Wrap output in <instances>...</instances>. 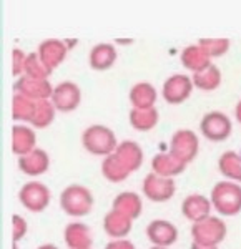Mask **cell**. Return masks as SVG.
Instances as JSON below:
<instances>
[{
	"instance_id": "cell-1",
	"label": "cell",
	"mask_w": 241,
	"mask_h": 249,
	"mask_svg": "<svg viewBox=\"0 0 241 249\" xmlns=\"http://www.w3.org/2000/svg\"><path fill=\"white\" fill-rule=\"evenodd\" d=\"M82 144L88 153L95 156H110L115 153L116 136L113 130H110L105 124H92L88 126L82 135Z\"/></svg>"
},
{
	"instance_id": "cell-2",
	"label": "cell",
	"mask_w": 241,
	"mask_h": 249,
	"mask_svg": "<svg viewBox=\"0 0 241 249\" xmlns=\"http://www.w3.org/2000/svg\"><path fill=\"white\" fill-rule=\"evenodd\" d=\"M211 204L222 216H235L241 211V186L235 181H220L211 190Z\"/></svg>"
},
{
	"instance_id": "cell-3",
	"label": "cell",
	"mask_w": 241,
	"mask_h": 249,
	"mask_svg": "<svg viewBox=\"0 0 241 249\" xmlns=\"http://www.w3.org/2000/svg\"><path fill=\"white\" fill-rule=\"evenodd\" d=\"M60 206L67 214L80 218V216H85L92 211L93 196L87 186L72 184V186H67L60 195Z\"/></svg>"
},
{
	"instance_id": "cell-4",
	"label": "cell",
	"mask_w": 241,
	"mask_h": 249,
	"mask_svg": "<svg viewBox=\"0 0 241 249\" xmlns=\"http://www.w3.org/2000/svg\"><path fill=\"white\" fill-rule=\"evenodd\" d=\"M191 234L195 243L204 244V246H218V243H222L226 236V224L223 223V219L210 216L193 224Z\"/></svg>"
},
{
	"instance_id": "cell-5",
	"label": "cell",
	"mask_w": 241,
	"mask_h": 249,
	"mask_svg": "<svg viewBox=\"0 0 241 249\" xmlns=\"http://www.w3.org/2000/svg\"><path fill=\"white\" fill-rule=\"evenodd\" d=\"M200 130L204 138L210 142H224L231 135L233 123L230 116H226L222 111H210L203 116Z\"/></svg>"
},
{
	"instance_id": "cell-6",
	"label": "cell",
	"mask_w": 241,
	"mask_h": 249,
	"mask_svg": "<svg viewBox=\"0 0 241 249\" xmlns=\"http://www.w3.org/2000/svg\"><path fill=\"white\" fill-rule=\"evenodd\" d=\"M198 146H200L198 136L193 133L191 130H178L171 136L170 153L176 156L180 161L188 164L198 155Z\"/></svg>"
},
{
	"instance_id": "cell-7",
	"label": "cell",
	"mask_w": 241,
	"mask_h": 249,
	"mask_svg": "<svg viewBox=\"0 0 241 249\" xmlns=\"http://www.w3.org/2000/svg\"><path fill=\"white\" fill-rule=\"evenodd\" d=\"M19 199L32 213L43 211L50 203V191L43 183L40 181H29L20 188Z\"/></svg>"
},
{
	"instance_id": "cell-8",
	"label": "cell",
	"mask_w": 241,
	"mask_h": 249,
	"mask_svg": "<svg viewBox=\"0 0 241 249\" xmlns=\"http://www.w3.org/2000/svg\"><path fill=\"white\" fill-rule=\"evenodd\" d=\"M50 102L54 103L57 111H62V113L74 111L82 102V90L74 82H62L54 88Z\"/></svg>"
},
{
	"instance_id": "cell-9",
	"label": "cell",
	"mask_w": 241,
	"mask_h": 249,
	"mask_svg": "<svg viewBox=\"0 0 241 249\" xmlns=\"http://www.w3.org/2000/svg\"><path fill=\"white\" fill-rule=\"evenodd\" d=\"M193 80L188 75L176 73L171 75L167 82L163 83V98L170 105H180L190 98L193 91Z\"/></svg>"
},
{
	"instance_id": "cell-10",
	"label": "cell",
	"mask_w": 241,
	"mask_h": 249,
	"mask_svg": "<svg viewBox=\"0 0 241 249\" xmlns=\"http://www.w3.org/2000/svg\"><path fill=\"white\" fill-rule=\"evenodd\" d=\"M143 193L148 199L155 203L168 201L175 195V181L173 178H163L155 173H150L143 179Z\"/></svg>"
},
{
	"instance_id": "cell-11",
	"label": "cell",
	"mask_w": 241,
	"mask_h": 249,
	"mask_svg": "<svg viewBox=\"0 0 241 249\" xmlns=\"http://www.w3.org/2000/svg\"><path fill=\"white\" fill-rule=\"evenodd\" d=\"M15 93L27 96V98L34 100V102H42V100L52 98L54 87L48 83V80H37L22 75L15 83Z\"/></svg>"
},
{
	"instance_id": "cell-12",
	"label": "cell",
	"mask_w": 241,
	"mask_h": 249,
	"mask_svg": "<svg viewBox=\"0 0 241 249\" xmlns=\"http://www.w3.org/2000/svg\"><path fill=\"white\" fill-rule=\"evenodd\" d=\"M147 236L156 248H168L178 238V231L170 221L155 219L147 226Z\"/></svg>"
},
{
	"instance_id": "cell-13",
	"label": "cell",
	"mask_w": 241,
	"mask_h": 249,
	"mask_svg": "<svg viewBox=\"0 0 241 249\" xmlns=\"http://www.w3.org/2000/svg\"><path fill=\"white\" fill-rule=\"evenodd\" d=\"M67 50L68 48L62 40L48 38V40H45V42L40 43L37 55L40 57V60L45 63V67L48 68V70H54V68H57L60 63L65 60Z\"/></svg>"
},
{
	"instance_id": "cell-14",
	"label": "cell",
	"mask_w": 241,
	"mask_h": 249,
	"mask_svg": "<svg viewBox=\"0 0 241 249\" xmlns=\"http://www.w3.org/2000/svg\"><path fill=\"white\" fill-rule=\"evenodd\" d=\"M211 206V199H206L203 195H190L183 199L182 213L185 218L193 221V224H195L210 218Z\"/></svg>"
},
{
	"instance_id": "cell-15",
	"label": "cell",
	"mask_w": 241,
	"mask_h": 249,
	"mask_svg": "<svg viewBox=\"0 0 241 249\" xmlns=\"http://www.w3.org/2000/svg\"><path fill=\"white\" fill-rule=\"evenodd\" d=\"M48 166H50V158H48L45 150H40V148H35L30 153L19 156V168L22 173L29 176H38L43 175Z\"/></svg>"
},
{
	"instance_id": "cell-16",
	"label": "cell",
	"mask_w": 241,
	"mask_h": 249,
	"mask_svg": "<svg viewBox=\"0 0 241 249\" xmlns=\"http://www.w3.org/2000/svg\"><path fill=\"white\" fill-rule=\"evenodd\" d=\"M116 160L123 164V168L131 173L136 171L143 163V151L140 148V144H136L135 142H123L116 146L115 153Z\"/></svg>"
},
{
	"instance_id": "cell-17",
	"label": "cell",
	"mask_w": 241,
	"mask_h": 249,
	"mask_svg": "<svg viewBox=\"0 0 241 249\" xmlns=\"http://www.w3.org/2000/svg\"><path fill=\"white\" fill-rule=\"evenodd\" d=\"M151 168H153L155 175L163 176V178H173V176H178L180 173L185 171L186 164L168 151V153L155 155L151 160Z\"/></svg>"
},
{
	"instance_id": "cell-18",
	"label": "cell",
	"mask_w": 241,
	"mask_h": 249,
	"mask_svg": "<svg viewBox=\"0 0 241 249\" xmlns=\"http://www.w3.org/2000/svg\"><path fill=\"white\" fill-rule=\"evenodd\" d=\"M35 131L25 124H15L12 128V151L19 156H23L35 150Z\"/></svg>"
},
{
	"instance_id": "cell-19",
	"label": "cell",
	"mask_w": 241,
	"mask_h": 249,
	"mask_svg": "<svg viewBox=\"0 0 241 249\" xmlns=\"http://www.w3.org/2000/svg\"><path fill=\"white\" fill-rule=\"evenodd\" d=\"M90 67L93 70L103 71L108 70L113 63L116 62V50L111 43H98L92 48L90 57H88Z\"/></svg>"
},
{
	"instance_id": "cell-20",
	"label": "cell",
	"mask_w": 241,
	"mask_h": 249,
	"mask_svg": "<svg viewBox=\"0 0 241 249\" xmlns=\"http://www.w3.org/2000/svg\"><path fill=\"white\" fill-rule=\"evenodd\" d=\"M182 63L193 73H198L211 65V57L200 45H190L182 52Z\"/></svg>"
},
{
	"instance_id": "cell-21",
	"label": "cell",
	"mask_w": 241,
	"mask_h": 249,
	"mask_svg": "<svg viewBox=\"0 0 241 249\" xmlns=\"http://www.w3.org/2000/svg\"><path fill=\"white\" fill-rule=\"evenodd\" d=\"M130 102H131V105H133V108H138V110L155 108V102H156L155 87L147 82L136 83L130 90Z\"/></svg>"
},
{
	"instance_id": "cell-22",
	"label": "cell",
	"mask_w": 241,
	"mask_h": 249,
	"mask_svg": "<svg viewBox=\"0 0 241 249\" xmlns=\"http://www.w3.org/2000/svg\"><path fill=\"white\" fill-rule=\"evenodd\" d=\"M131 218H128L123 213L110 211L103 219V228H105L107 234L113 236V238H123L131 230Z\"/></svg>"
},
{
	"instance_id": "cell-23",
	"label": "cell",
	"mask_w": 241,
	"mask_h": 249,
	"mask_svg": "<svg viewBox=\"0 0 241 249\" xmlns=\"http://www.w3.org/2000/svg\"><path fill=\"white\" fill-rule=\"evenodd\" d=\"M65 243L72 249H88L92 244V236L88 226L80 223L68 224L65 230Z\"/></svg>"
},
{
	"instance_id": "cell-24",
	"label": "cell",
	"mask_w": 241,
	"mask_h": 249,
	"mask_svg": "<svg viewBox=\"0 0 241 249\" xmlns=\"http://www.w3.org/2000/svg\"><path fill=\"white\" fill-rule=\"evenodd\" d=\"M218 170L223 176H226L228 181L241 183V156L236 151H226L220 156Z\"/></svg>"
},
{
	"instance_id": "cell-25",
	"label": "cell",
	"mask_w": 241,
	"mask_h": 249,
	"mask_svg": "<svg viewBox=\"0 0 241 249\" xmlns=\"http://www.w3.org/2000/svg\"><path fill=\"white\" fill-rule=\"evenodd\" d=\"M191 80H193V85L200 90H204V91H211V90H216L222 83V71L216 65H211L204 70L198 71V73H193L191 75Z\"/></svg>"
},
{
	"instance_id": "cell-26",
	"label": "cell",
	"mask_w": 241,
	"mask_h": 249,
	"mask_svg": "<svg viewBox=\"0 0 241 249\" xmlns=\"http://www.w3.org/2000/svg\"><path fill=\"white\" fill-rule=\"evenodd\" d=\"M113 210L118 213H123L128 218L135 219L142 213V199L135 195V193H120L113 201Z\"/></svg>"
},
{
	"instance_id": "cell-27",
	"label": "cell",
	"mask_w": 241,
	"mask_h": 249,
	"mask_svg": "<svg viewBox=\"0 0 241 249\" xmlns=\"http://www.w3.org/2000/svg\"><path fill=\"white\" fill-rule=\"evenodd\" d=\"M35 107H37V102L20 93H15L14 98H12V118L15 122L30 123L32 116L35 113Z\"/></svg>"
},
{
	"instance_id": "cell-28",
	"label": "cell",
	"mask_w": 241,
	"mask_h": 249,
	"mask_svg": "<svg viewBox=\"0 0 241 249\" xmlns=\"http://www.w3.org/2000/svg\"><path fill=\"white\" fill-rule=\"evenodd\" d=\"M130 118V123L135 130L138 131H148L153 130L158 123V111L156 108H147V110H138V108H133L128 115Z\"/></svg>"
},
{
	"instance_id": "cell-29",
	"label": "cell",
	"mask_w": 241,
	"mask_h": 249,
	"mask_svg": "<svg viewBox=\"0 0 241 249\" xmlns=\"http://www.w3.org/2000/svg\"><path fill=\"white\" fill-rule=\"evenodd\" d=\"M102 173H103V176H105L108 181H111V183L125 181V179L128 178V175H130V173L123 168V164L116 160L115 155H110V156H107V158L103 160Z\"/></svg>"
},
{
	"instance_id": "cell-30",
	"label": "cell",
	"mask_w": 241,
	"mask_h": 249,
	"mask_svg": "<svg viewBox=\"0 0 241 249\" xmlns=\"http://www.w3.org/2000/svg\"><path fill=\"white\" fill-rule=\"evenodd\" d=\"M55 107L50 100H42V102H37V107H35V113L32 116L30 124L35 128H47L48 124L54 122L55 118Z\"/></svg>"
},
{
	"instance_id": "cell-31",
	"label": "cell",
	"mask_w": 241,
	"mask_h": 249,
	"mask_svg": "<svg viewBox=\"0 0 241 249\" xmlns=\"http://www.w3.org/2000/svg\"><path fill=\"white\" fill-rule=\"evenodd\" d=\"M50 73H52V70H48L45 67V63L40 60L37 53L27 55L23 75H27V77H30V78H37V80H48Z\"/></svg>"
},
{
	"instance_id": "cell-32",
	"label": "cell",
	"mask_w": 241,
	"mask_h": 249,
	"mask_svg": "<svg viewBox=\"0 0 241 249\" xmlns=\"http://www.w3.org/2000/svg\"><path fill=\"white\" fill-rule=\"evenodd\" d=\"M198 45L213 57H222L230 50V40L228 38H202L198 40Z\"/></svg>"
},
{
	"instance_id": "cell-33",
	"label": "cell",
	"mask_w": 241,
	"mask_h": 249,
	"mask_svg": "<svg viewBox=\"0 0 241 249\" xmlns=\"http://www.w3.org/2000/svg\"><path fill=\"white\" fill-rule=\"evenodd\" d=\"M12 228H14V232H12V241L14 244H17L23 236L27 234V221L19 214L12 216Z\"/></svg>"
},
{
	"instance_id": "cell-34",
	"label": "cell",
	"mask_w": 241,
	"mask_h": 249,
	"mask_svg": "<svg viewBox=\"0 0 241 249\" xmlns=\"http://www.w3.org/2000/svg\"><path fill=\"white\" fill-rule=\"evenodd\" d=\"M25 60H27V55L23 53L20 48H14V52H12V73H14V77L23 73Z\"/></svg>"
},
{
	"instance_id": "cell-35",
	"label": "cell",
	"mask_w": 241,
	"mask_h": 249,
	"mask_svg": "<svg viewBox=\"0 0 241 249\" xmlns=\"http://www.w3.org/2000/svg\"><path fill=\"white\" fill-rule=\"evenodd\" d=\"M105 249H135L130 241H113Z\"/></svg>"
},
{
	"instance_id": "cell-36",
	"label": "cell",
	"mask_w": 241,
	"mask_h": 249,
	"mask_svg": "<svg viewBox=\"0 0 241 249\" xmlns=\"http://www.w3.org/2000/svg\"><path fill=\"white\" fill-rule=\"evenodd\" d=\"M191 249H218V248L216 246H204V244H200V243H195V241H193Z\"/></svg>"
},
{
	"instance_id": "cell-37",
	"label": "cell",
	"mask_w": 241,
	"mask_h": 249,
	"mask_svg": "<svg viewBox=\"0 0 241 249\" xmlns=\"http://www.w3.org/2000/svg\"><path fill=\"white\" fill-rule=\"evenodd\" d=\"M235 115H236V120L241 123V100H240L238 105H236V108H235Z\"/></svg>"
},
{
	"instance_id": "cell-38",
	"label": "cell",
	"mask_w": 241,
	"mask_h": 249,
	"mask_svg": "<svg viewBox=\"0 0 241 249\" xmlns=\"http://www.w3.org/2000/svg\"><path fill=\"white\" fill-rule=\"evenodd\" d=\"M38 249H58V248H55L54 244H43V246H40Z\"/></svg>"
},
{
	"instance_id": "cell-39",
	"label": "cell",
	"mask_w": 241,
	"mask_h": 249,
	"mask_svg": "<svg viewBox=\"0 0 241 249\" xmlns=\"http://www.w3.org/2000/svg\"><path fill=\"white\" fill-rule=\"evenodd\" d=\"M151 249H167V248H156V246H155V248H151Z\"/></svg>"
}]
</instances>
